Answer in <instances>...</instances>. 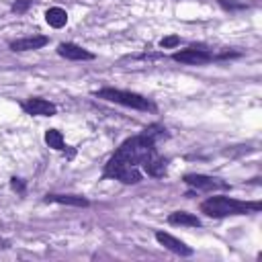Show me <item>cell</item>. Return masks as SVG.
<instances>
[{
	"label": "cell",
	"instance_id": "7",
	"mask_svg": "<svg viewBox=\"0 0 262 262\" xmlns=\"http://www.w3.org/2000/svg\"><path fill=\"white\" fill-rule=\"evenodd\" d=\"M156 239H158L166 250H170V252H174V254H178V256H190V254H192V248H190V246H186L184 242H180L178 237H174V235H170V233H166V231H156Z\"/></svg>",
	"mask_w": 262,
	"mask_h": 262
},
{
	"label": "cell",
	"instance_id": "18",
	"mask_svg": "<svg viewBox=\"0 0 262 262\" xmlns=\"http://www.w3.org/2000/svg\"><path fill=\"white\" fill-rule=\"evenodd\" d=\"M10 186H12L16 192H25V182H23L20 178H16V176H14V178H10Z\"/></svg>",
	"mask_w": 262,
	"mask_h": 262
},
{
	"label": "cell",
	"instance_id": "3",
	"mask_svg": "<svg viewBox=\"0 0 262 262\" xmlns=\"http://www.w3.org/2000/svg\"><path fill=\"white\" fill-rule=\"evenodd\" d=\"M94 96L102 98V100H108V102L123 104V106H131L135 111H156V104L151 100H147L145 96L135 94V92H127V90H119V88H111V86L96 90Z\"/></svg>",
	"mask_w": 262,
	"mask_h": 262
},
{
	"label": "cell",
	"instance_id": "12",
	"mask_svg": "<svg viewBox=\"0 0 262 262\" xmlns=\"http://www.w3.org/2000/svg\"><path fill=\"white\" fill-rule=\"evenodd\" d=\"M168 223L172 225H186V227H199L201 221L199 217H194L192 213H186V211H174L168 215Z\"/></svg>",
	"mask_w": 262,
	"mask_h": 262
},
{
	"label": "cell",
	"instance_id": "5",
	"mask_svg": "<svg viewBox=\"0 0 262 262\" xmlns=\"http://www.w3.org/2000/svg\"><path fill=\"white\" fill-rule=\"evenodd\" d=\"M184 182L196 190H221V188H227V182L219 180V178H213V176H205V174H186L184 176Z\"/></svg>",
	"mask_w": 262,
	"mask_h": 262
},
{
	"label": "cell",
	"instance_id": "11",
	"mask_svg": "<svg viewBox=\"0 0 262 262\" xmlns=\"http://www.w3.org/2000/svg\"><path fill=\"white\" fill-rule=\"evenodd\" d=\"M166 164H168V160H164V158H160L158 154H154V156L143 164V170H145L149 176L160 178V176L166 174Z\"/></svg>",
	"mask_w": 262,
	"mask_h": 262
},
{
	"label": "cell",
	"instance_id": "2",
	"mask_svg": "<svg viewBox=\"0 0 262 262\" xmlns=\"http://www.w3.org/2000/svg\"><path fill=\"white\" fill-rule=\"evenodd\" d=\"M260 203H244L231 196H209L201 203V211L209 217H229V215H246L248 211H260Z\"/></svg>",
	"mask_w": 262,
	"mask_h": 262
},
{
	"label": "cell",
	"instance_id": "14",
	"mask_svg": "<svg viewBox=\"0 0 262 262\" xmlns=\"http://www.w3.org/2000/svg\"><path fill=\"white\" fill-rule=\"evenodd\" d=\"M45 143H47L49 147H53V149H63V147H66L63 135H61L57 129H49V131L45 133Z\"/></svg>",
	"mask_w": 262,
	"mask_h": 262
},
{
	"label": "cell",
	"instance_id": "13",
	"mask_svg": "<svg viewBox=\"0 0 262 262\" xmlns=\"http://www.w3.org/2000/svg\"><path fill=\"white\" fill-rule=\"evenodd\" d=\"M45 20H47L49 27H53V29H61V27L68 23V12H66L63 8H59V6L47 8V10H45Z\"/></svg>",
	"mask_w": 262,
	"mask_h": 262
},
{
	"label": "cell",
	"instance_id": "17",
	"mask_svg": "<svg viewBox=\"0 0 262 262\" xmlns=\"http://www.w3.org/2000/svg\"><path fill=\"white\" fill-rule=\"evenodd\" d=\"M31 2H33V0H16V2L12 4V10L18 12V14H20V12H27V8L31 6Z\"/></svg>",
	"mask_w": 262,
	"mask_h": 262
},
{
	"label": "cell",
	"instance_id": "9",
	"mask_svg": "<svg viewBox=\"0 0 262 262\" xmlns=\"http://www.w3.org/2000/svg\"><path fill=\"white\" fill-rule=\"evenodd\" d=\"M47 43H49V39L45 35H29V37H20V39L12 41L10 49L12 51H33V49H41Z\"/></svg>",
	"mask_w": 262,
	"mask_h": 262
},
{
	"label": "cell",
	"instance_id": "16",
	"mask_svg": "<svg viewBox=\"0 0 262 262\" xmlns=\"http://www.w3.org/2000/svg\"><path fill=\"white\" fill-rule=\"evenodd\" d=\"M219 4H221L223 8H227V10H242V8L248 6V4H244V2H235V0H219Z\"/></svg>",
	"mask_w": 262,
	"mask_h": 262
},
{
	"label": "cell",
	"instance_id": "10",
	"mask_svg": "<svg viewBox=\"0 0 262 262\" xmlns=\"http://www.w3.org/2000/svg\"><path fill=\"white\" fill-rule=\"evenodd\" d=\"M45 203H57V205H74V207H88V199L78 194H47Z\"/></svg>",
	"mask_w": 262,
	"mask_h": 262
},
{
	"label": "cell",
	"instance_id": "1",
	"mask_svg": "<svg viewBox=\"0 0 262 262\" xmlns=\"http://www.w3.org/2000/svg\"><path fill=\"white\" fill-rule=\"evenodd\" d=\"M156 154V139L141 131L139 135H133L125 139L117 151L111 156V160L104 164V178H117L125 184H137L141 180L139 164L143 166L151 156Z\"/></svg>",
	"mask_w": 262,
	"mask_h": 262
},
{
	"label": "cell",
	"instance_id": "4",
	"mask_svg": "<svg viewBox=\"0 0 262 262\" xmlns=\"http://www.w3.org/2000/svg\"><path fill=\"white\" fill-rule=\"evenodd\" d=\"M174 61H180V63H190V66H199V63H207L213 59V53L203 49V47H196V45H190L186 49H180L172 55Z\"/></svg>",
	"mask_w": 262,
	"mask_h": 262
},
{
	"label": "cell",
	"instance_id": "6",
	"mask_svg": "<svg viewBox=\"0 0 262 262\" xmlns=\"http://www.w3.org/2000/svg\"><path fill=\"white\" fill-rule=\"evenodd\" d=\"M23 111L27 115H35V117H51V115H55L57 106L53 102L45 100V98L33 96V98H29V100L23 102Z\"/></svg>",
	"mask_w": 262,
	"mask_h": 262
},
{
	"label": "cell",
	"instance_id": "8",
	"mask_svg": "<svg viewBox=\"0 0 262 262\" xmlns=\"http://www.w3.org/2000/svg\"><path fill=\"white\" fill-rule=\"evenodd\" d=\"M57 53L66 59H74V61H88L94 59V53H90L88 49L76 45V43H59L57 45Z\"/></svg>",
	"mask_w": 262,
	"mask_h": 262
},
{
	"label": "cell",
	"instance_id": "15",
	"mask_svg": "<svg viewBox=\"0 0 262 262\" xmlns=\"http://www.w3.org/2000/svg\"><path fill=\"white\" fill-rule=\"evenodd\" d=\"M180 43V37H176V35H168V37H164L162 41H160V45L164 47V49H172V47H176Z\"/></svg>",
	"mask_w": 262,
	"mask_h": 262
}]
</instances>
